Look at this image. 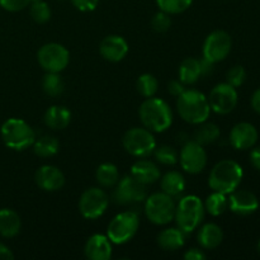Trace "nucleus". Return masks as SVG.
Returning a JSON list of instances; mask_svg holds the SVG:
<instances>
[{
  "mask_svg": "<svg viewBox=\"0 0 260 260\" xmlns=\"http://www.w3.org/2000/svg\"><path fill=\"white\" fill-rule=\"evenodd\" d=\"M207 98L210 102L211 111L216 112L217 114L231 113L236 108L239 101L236 88H234L228 83L217 84L211 90Z\"/></svg>",
  "mask_w": 260,
  "mask_h": 260,
  "instance_id": "nucleus-13",
  "label": "nucleus"
},
{
  "mask_svg": "<svg viewBox=\"0 0 260 260\" xmlns=\"http://www.w3.org/2000/svg\"><path fill=\"white\" fill-rule=\"evenodd\" d=\"M229 210L239 216H249L259 208V200L253 192L246 189H235L228 198Z\"/></svg>",
  "mask_w": 260,
  "mask_h": 260,
  "instance_id": "nucleus-15",
  "label": "nucleus"
},
{
  "mask_svg": "<svg viewBox=\"0 0 260 260\" xmlns=\"http://www.w3.org/2000/svg\"><path fill=\"white\" fill-rule=\"evenodd\" d=\"M42 89L46 95L58 96L65 90V83L60 73H46L42 79Z\"/></svg>",
  "mask_w": 260,
  "mask_h": 260,
  "instance_id": "nucleus-31",
  "label": "nucleus"
},
{
  "mask_svg": "<svg viewBox=\"0 0 260 260\" xmlns=\"http://www.w3.org/2000/svg\"><path fill=\"white\" fill-rule=\"evenodd\" d=\"M35 2H41V0H30V3H35Z\"/></svg>",
  "mask_w": 260,
  "mask_h": 260,
  "instance_id": "nucleus-47",
  "label": "nucleus"
},
{
  "mask_svg": "<svg viewBox=\"0 0 260 260\" xmlns=\"http://www.w3.org/2000/svg\"><path fill=\"white\" fill-rule=\"evenodd\" d=\"M198 244L206 250H213L218 248L223 240L222 229L216 223H205L202 228L198 230L197 234Z\"/></svg>",
  "mask_w": 260,
  "mask_h": 260,
  "instance_id": "nucleus-21",
  "label": "nucleus"
},
{
  "mask_svg": "<svg viewBox=\"0 0 260 260\" xmlns=\"http://www.w3.org/2000/svg\"><path fill=\"white\" fill-rule=\"evenodd\" d=\"M250 104H251V108H253L256 113L260 114V88L256 89V90L253 93V95H251Z\"/></svg>",
  "mask_w": 260,
  "mask_h": 260,
  "instance_id": "nucleus-43",
  "label": "nucleus"
},
{
  "mask_svg": "<svg viewBox=\"0 0 260 260\" xmlns=\"http://www.w3.org/2000/svg\"><path fill=\"white\" fill-rule=\"evenodd\" d=\"M205 205V210L206 212L210 213L211 216H221L222 213H225V211L228 210L229 207V202H228V197L226 194L220 192H215L211 193L210 196L207 197L206 202L203 203Z\"/></svg>",
  "mask_w": 260,
  "mask_h": 260,
  "instance_id": "nucleus-30",
  "label": "nucleus"
},
{
  "mask_svg": "<svg viewBox=\"0 0 260 260\" xmlns=\"http://www.w3.org/2000/svg\"><path fill=\"white\" fill-rule=\"evenodd\" d=\"M250 162L256 170L260 172V146L255 147V149L250 152Z\"/></svg>",
  "mask_w": 260,
  "mask_h": 260,
  "instance_id": "nucleus-42",
  "label": "nucleus"
},
{
  "mask_svg": "<svg viewBox=\"0 0 260 260\" xmlns=\"http://www.w3.org/2000/svg\"><path fill=\"white\" fill-rule=\"evenodd\" d=\"M161 185L162 192L167 193V194L172 196L173 198L178 197V196L182 194L185 189V179L183 177V174L177 170H170L167 174H164V177L161 178Z\"/></svg>",
  "mask_w": 260,
  "mask_h": 260,
  "instance_id": "nucleus-25",
  "label": "nucleus"
},
{
  "mask_svg": "<svg viewBox=\"0 0 260 260\" xmlns=\"http://www.w3.org/2000/svg\"><path fill=\"white\" fill-rule=\"evenodd\" d=\"M71 3H73V5L78 10L88 13L96 9V7L99 4V0H71Z\"/></svg>",
  "mask_w": 260,
  "mask_h": 260,
  "instance_id": "nucleus-39",
  "label": "nucleus"
},
{
  "mask_svg": "<svg viewBox=\"0 0 260 260\" xmlns=\"http://www.w3.org/2000/svg\"><path fill=\"white\" fill-rule=\"evenodd\" d=\"M139 116L145 128L151 132H165L173 124V111L160 98H146L139 108Z\"/></svg>",
  "mask_w": 260,
  "mask_h": 260,
  "instance_id": "nucleus-1",
  "label": "nucleus"
},
{
  "mask_svg": "<svg viewBox=\"0 0 260 260\" xmlns=\"http://www.w3.org/2000/svg\"><path fill=\"white\" fill-rule=\"evenodd\" d=\"M131 175L142 184H154L160 179V169L150 160H137L131 167Z\"/></svg>",
  "mask_w": 260,
  "mask_h": 260,
  "instance_id": "nucleus-20",
  "label": "nucleus"
},
{
  "mask_svg": "<svg viewBox=\"0 0 260 260\" xmlns=\"http://www.w3.org/2000/svg\"><path fill=\"white\" fill-rule=\"evenodd\" d=\"M2 139L5 146L15 151H23L32 146L36 140V132L25 121L20 118H9L3 123Z\"/></svg>",
  "mask_w": 260,
  "mask_h": 260,
  "instance_id": "nucleus-5",
  "label": "nucleus"
},
{
  "mask_svg": "<svg viewBox=\"0 0 260 260\" xmlns=\"http://www.w3.org/2000/svg\"><path fill=\"white\" fill-rule=\"evenodd\" d=\"M155 159L162 165H167V167H172L178 162L179 159V155H178L177 150L172 146H168V145H162L160 147H155L154 150Z\"/></svg>",
  "mask_w": 260,
  "mask_h": 260,
  "instance_id": "nucleus-34",
  "label": "nucleus"
},
{
  "mask_svg": "<svg viewBox=\"0 0 260 260\" xmlns=\"http://www.w3.org/2000/svg\"><path fill=\"white\" fill-rule=\"evenodd\" d=\"M177 109L179 116L190 124L203 123L207 121L211 113L208 98L196 89H185L178 96Z\"/></svg>",
  "mask_w": 260,
  "mask_h": 260,
  "instance_id": "nucleus-2",
  "label": "nucleus"
},
{
  "mask_svg": "<svg viewBox=\"0 0 260 260\" xmlns=\"http://www.w3.org/2000/svg\"><path fill=\"white\" fill-rule=\"evenodd\" d=\"M246 80V71L244 69V66L241 65H235L228 71L226 74V83L230 84L234 88H239L244 84V81Z\"/></svg>",
  "mask_w": 260,
  "mask_h": 260,
  "instance_id": "nucleus-36",
  "label": "nucleus"
},
{
  "mask_svg": "<svg viewBox=\"0 0 260 260\" xmlns=\"http://www.w3.org/2000/svg\"><path fill=\"white\" fill-rule=\"evenodd\" d=\"M220 127L215 123H208L207 121L200 123V127L196 129L194 132V141L198 142L200 145L205 146V145L213 144L220 139Z\"/></svg>",
  "mask_w": 260,
  "mask_h": 260,
  "instance_id": "nucleus-29",
  "label": "nucleus"
},
{
  "mask_svg": "<svg viewBox=\"0 0 260 260\" xmlns=\"http://www.w3.org/2000/svg\"><path fill=\"white\" fill-rule=\"evenodd\" d=\"M114 202L118 205H134L146 200V185L135 179L131 174L118 180L113 192Z\"/></svg>",
  "mask_w": 260,
  "mask_h": 260,
  "instance_id": "nucleus-12",
  "label": "nucleus"
},
{
  "mask_svg": "<svg viewBox=\"0 0 260 260\" xmlns=\"http://www.w3.org/2000/svg\"><path fill=\"white\" fill-rule=\"evenodd\" d=\"M185 90L184 84L180 80H172L169 84H168V91L172 94L173 96H179L183 91Z\"/></svg>",
  "mask_w": 260,
  "mask_h": 260,
  "instance_id": "nucleus-40",
  "label": "nucleus"
},
{
  "mask_svg": "<svg viewBox=\"0 0 260 260\" xmlns=\"http://www.w3.org/2000/svg\"><path fill=\"white\" fill-rule=\"evenodd\" d=\"M43 122L51 129H63L70 124L71 112L63 106H51L45 112Z\"/></svg>",
  "mask_w": 260,
  "mask_h": 260,
  "instance_id": "nucleus-22",
  "label": "nucleus"
},
{
  "mask_svg": "<svg viewBox=\"0 0 260 260\" xmlns=\"http://www.w3.org/2000/svg\"><path fill=\"white\" fill-rule=\"evenodd\" d=\"M33 152L40 157H50L58 152L60 149V142L55 136L45 135V136L36 137L33 142Z\"/></svg>",
  "mask_w": 260,
  "mask_h": 260,
  "instance_id": "nucleus-27",
  "label": "nucleus"
},
{
  "mask_svg": "<svg viewBox=\"0 0 260 260\" xmlns=\"http://www.w3.org/2000/svg\"><path fill=\"white\" fill-rule=\"evenodd\" d=\"M140 220L137 213L132 211H126V212L118 213L112 218L109 222L108 229H107V236L112 244L116 245H123L134 239L139 230Z\"/></svg>",
  "mask_w": 260,
  "mask_h": 260,
  "instance_id": "nucleus-7",
  "label": "nucleus"
},
{
  "mask_svg": "<svg viewBox=\"0 0 260 260\" xmlns=\"http://www.w3.org/2000/svg\"><path fill=\"white\" fill-rule=\"evenodd\" d=\"M37 60L46 73H61L70 62V52L61 43L50 42L38 50Z\"/></svg>",
  "mask_w": 260,
  "mask_h": 260,
  "instance_id": "nucleus-9",
  "label": "nucleus"
},
{
  "mask_svg": "<svg viewBox=\"0 0 260 260\" xmlns=\"http://www.w3.org/2000/svg\"><path fill=\"white\" fill-rule=\"evenodd\" d=\"M95 179L103 188H112L117 185L119 180L118 168L112 162H103L96 168Z\"/></svg>",
  "mask_w": 260,
  "mask_h": 260,
  "instance_id": "nucleus-28",
  "label": "nucleus"
},
{
  "mask_svg": "<svg viewBox=\"0 0 260 260\" xmlns=\"http://www.w3.org/2000/svg\"><path fill=\"white\" fill-rule=\"evenodd\" d=\"M85 256L90 260H108L112 256V241L107 235L95 234L86 240Z\"/></svg>",
  "mask_w": 260,
  "mask_h": 260,
  "instance_id": "nucleus-19",
  "label": "nucleus"
},
{
  "mask_svg": "<svg viewBox=\"0 0 260 260\" xmlns=\"http://www.w3.org/2000/svg\"><path fill=\"white\" fill-rule=\"evenodd\" d=\"M145 215L155 225H167L174 220L175 202L164 192L154 193L145 200Z\"/></svg>",
  "mask_w": 260,
  "mask_h": 260,
  "instance_id": "nucleus-6",
  "label": "nucleus"
},
{
  "mask_svg": "<svg viewBox=\"0 0 260 260\" xmlns=\"http://www.w3.org/2000/svg\"><path fill=\"white\" fill-rule=\"evenodd\" d=\"M205 205L202 200L194 194L183 197L175 205L174 220L177 226L185 234H190L197 230L198 226L205 217Z\"/></svg>",
  "mask_w": 260,
  "mask_h": 260,
  "instance_id": "nucleus-4",
  "label": "nucleus"
},
{
  "mask_svg": "<svg viewBox=\"0 0 260 260\" xmlns=\"http://www.w3.org/2000/svg\"><path fill=\"white\" fill-rule=\"evenodd\" d=\"M192 3L193 0H156L159 9L170 15L185 12Z\"/></svg>",
  "mask_w": 260,
  "mask_h": 260,
  "instance_id": "nucleus-33",
  "label": "nucleus"
},
{
  "mask_svg": "<svg viewBox=\"0 0 260 260\" xmlns=\"http://www.w3.org/2000/svg\"><path fill=\"white\" fill-rule=\"evenodd\" d=\"M233 40L226 30H213L203 43V57L211 62L216 63L223 61L231 52Z\"/></svg>",
  "mask_w": 260,
  "mask_h": 260,
  "instance_id": "nucleus-11",
  "label": "nucleus"
},
{
  "mask_svg": "<svg viewBox=\"0 0 260 260\" xmlns=\"http://www.w3.org/2000/svg\"><path fill=\"white\" fill-rule=\"evenodd\" d=\"M184 259L185 260H205L206 254L203 253L201 249L193 248V249H189V250L185 251Z\"/></svg>",
  "mask_w": 260,
  "mask_h": 260,
  "instance_id": "nucleus-41",
  "label": "nucleus"
},
{
  "mask_svg": "<svg viewBox=\"0 0 260 260\" xmlns=\"http://www.w3.org/2000/svg\"><path fill=\"white\" fill-rule=\"evenodd\" d=\"M258 129L249 122L235 124L230 132V144L236 150L251 149L258 141Z\"/></svg>",
  "mask_w": 260,
  "mask_h": 260,
  "instance_id": "nucleus-18",
  "label": "nucleus"
},
{
  "mask_svg": "<svg viewBox=\"0 0 260 260\" xmlns=\"http://www.w3.org/2000/svg\"><path fill=\"white\" fill-rule=\"evenodd\" d=\"M22 221L19 215L10 208L0 210V235L4 238H14L19 234Z\"/></svg>",
  "mask_w": 260,
  "mask_h": 260,
  "instance_id": "nucleus-24",
  "label": "nucleus"
},
{
  "mask_svg": "<svg viewBox=\"0 0 260 260\" xmlns=\"http://www.w3.org/2000/svg\"><path fill=\"white\" fill-rule=\"evenodd\" d=\"M244 177V170L239 162L225 159L212 168L208 177V185L215 192L230 194L238 189Z\"/></svg>",
  "mask_w": 260,
  "mask_h": 260,
  "instance_id": "nucleus-3",
  "label": "nucleus"
},
{
  "mask_svg": "<svg viewBox=\"0 0 260 260\" xmlns=\"http://www.w3.org/2000/svg\"><path fill=\"white\" fill-rule=\"evenodd\" d=\"M35 182L46 192H57L65 185V175L53 165H42L35 173Z\"/></svg>",
  "mask_w": 260,
  "mask_h": 260,
  "instance_id": "nucleus-16",
  "label": "nucleus"
},
{
  "mask_svg": "<svg viewBox=\"0 0 260 260\" xmlns=\"http://www.w3.org/2000/svg\"><path fill=\"white\" fill-rule=\"evenodd\" d=\"M109 205L107 193L101 188H89L84 190L79 200V211L86 220H96L106 212Z\"/></svg>",
  "mask_w": 260,
  "mask_h": 260,
  "instance_id": "nucleus-10",
  "label": "nucleus"
},
{
  "mask_svg": "<svg viewBox=\"0 0 260 260\" xmlns=\"http://www.w3.org/2000/svg\"><path fill=\"white\" fill-rule=\"evenodd\" d=\"M128 43L122 36L111 35L102 40L99 45V53L109 62H119L128 53Z\"/></svg>",
  "mask_w": 260,
  "mask_h": 260,
  "instance_id": "nucleus-17",
  "label": "nucleus"
},
{
  "mask_svg": "<svg viewBox=\"0 0 260 260\" xmlns=\"http://www.w3.org/2000/svg\"><path fill=\"white\" fill-rule=\"evenodd\" d=\"M200 62H201V70H202V75H208L210 73H212L213 62L206 60L205 57H203L202 60H200Z\"/></svg>",
  "mask_w": 260,
  "mask_h": 260,
  "instance_id": "nucleus-45",
  "label": "nucleus"
},
{
  "mask_svg": "<svg viewBox=\"0 0 260 260\" xmlns=\"http://www.w3.org/2000/svg\"><path fill=\"white\" fill-rule=\"evenodd\" d=\"M178 73H179V80L184 85H192L197 83L198 79L202 76L200 60L194 57H187L182 61Z\"/></svg>",
  "mask_w": 260,
  "mask_h": 260,
  "instance_id": "nucleus-26",
  "label": "nucleus"
},
{
  "mask_svg": "<svg viewBox=\"0 0 260 260\" xmlns=\"http://www.w3.org/2000/svg\"><path fill=\"white\" fill-rule=\"evenodd\" d=\"M185 235L179 228H168L157 236V244L165 251H175L183 248L185 243Z\"/></svg>",
  "mask_w": 260,
  "mask_h": 260,
  "instance_id": "nucleus-23",
  "label": "nucleus"
},
{
  "mask_svg": "<svg viewBox=\"0 0 260 260\" xmlns=\"http://www.w3.org/2000/svg\"><path fill=\"white\" fill-rule=\"evenodd\" d=\"M180 167L189 174H198L207 165V152L198 142L188 141L180 150Z\"/></svg>",
  "mask_w": 260,
  "mask_h": 260,
  "instance_id": "nucleus-14",
  "label": "nucleus"
},
{
  "mask_svg": "<svg viewBox=\"0 0 260 260\" xmlns=\"http://www.w3.org/2000/svg\"><path fill=\"white\" fill-rule=\"evenodd\" d=\"M256 250H258V253L260 254V239L258 240V244H256Z\"/></svg>",
  "mask_w": 260,
  "mask_h": 260,
  "instance_id": "nucleus-46",
  "label": "nucleus"
},
{
  "mask_svg": "<svg viewBox=\"0 0 260 260\" xmlns=\"http://www.w3.org/2000/svg\"><path fill=\"white\" fill-rule=\"evenodd\" d=\"M30 17L38 24H45L51 19V9L47 3L41 2L30 3Z\"/></svg>",
  "mask_w": 260,
  "mask_h": 260,
  "instance_id": "nucleus-35",
  "label": "nucleus"
},
{
  "mask_svg": "<svg viewBox=\"0 0 260 260\" xmlns=\"http://www.w3.org/2000/svg\"><path fill=\"white\" fill-rule=\"evenodd\" d=\"M14 255H13L12 250L8 248L7 245L0 243V260H13Z\"/></svg>",
  "mask_w": 260,
  "mask_h": 260,
  "instance_id": "nucleus-44",
  "label": "nucleus"
},
{
  "mask_svg": "<svg viewBox=\"0 0 260 260\" xmlns=\"http://www.w3.org/2000/svg\"><path fill=\"white\" fill-rule=\"evenodd\" d=\"M30 4V0H0V7L8 12H20Z\"/></svg>",
  "mask_w": 260,
  "mask_h": 260,
  "instance_id": "nucleus-38",
  "label": "nucleus"
},
{
  "mask_svg": "<svg viewBox=\"0 0 260 260\" xmlns=\"http://www.w3.org/2000/svg\"><path fill=\"white\" fill-rule=\"evenodd\" d=\"M151 27L157 33H164L167 30H169L170 27H172V18H170V14L162 12V10L157 12L151 19Z\"/></svg>",
  "mask_w": 260,
  "mask_h": 260,
  "instance_id": "nucleus-37",
  "label": "nucleus"
},
{
  "mask_svg": "<svg viewBox=\"0 0 260 260\" xmlns=\"http://www.w3.org/2000/svg\"><path fill=\"white\" fill-rule=\"evenodd\" d=\"M136 89L144 98H151L159 89V81L151 74H142L136 81Z\"/></svg>",
  "mask_w": 260,
  "mask_h": 260,
  "instance_id": "nucleus-32",
  "label": "nucleus"
},
{
  "mask_svg": "<svg viewBox=\"0 0 260 260\" xmlns=\"http://www.w3.org/2000/svg\"><path fill=\"white\" fill-rule=\"evenodd\" d=\"M124 150L135 157H147L154 152L156 140L150 129L145 127H134L123 135Z\"/></svg>",
  "mask_w": 260,
  "mask_h": 260,
  "instance_id": "nucleus-8",
  "label": "nucleus"
}]
</instances>
